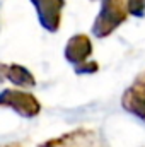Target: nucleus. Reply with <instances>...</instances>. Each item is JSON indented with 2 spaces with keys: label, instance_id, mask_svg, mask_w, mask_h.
Segmentation results:
<instances>
[{
  "label": "nucleus",
  "instance_id": "nucleus-1",
  "mask_svg": "<svg viewBox=\"0 0 145 147\" xmlns=\"http://www.w3.org/2000/svg\"><path fill=\"white\" fill-rule=\"evenodd\" d=\"M128 16V0H101V12L92 24V34L99 39L109 36Z\"/></svg>",
  "mask_w": 145,
  "mask_h": 147
},
{
  "label": "nucleus",
  "instance_id": "nucleus-2",
  "mask_svg": "<svg viewBox=\"0 0 145 147\" xmlns=\"http://www.w3.org/2000/svg\"><path fill=\"white\" fill-rule=\"evenodd\" d=\"M92 55V43L85 34H75L68 39L65 46V58L73 65V70L79 75L97 72L99 65L89 60Z\"/></svg>",
  "mask_w": 145,
  "mask_h": 147
},
{
  "label": "nucleus",
  "instance_id": "nucleus-3",
  "mask_svg": "<svg viewBox=\"0 0 145 147\" xmlns=\"http://www.w3.org/2000/svg\"><path fill=\"white\" fill-rule=\"evenodd\" d=\"M39 147H109L103 135L92 128H77L46 140Z\"/></svg>",
  "mask_w": 145,
  "mask_h": 147
},
{
  "label": "nucleus",
  "instance_id": "nucleus-4",
  "mask_svg": "<svg viewBox=\"0 0 145 147\" xmlns=\"http://www.w3.org/2000/svg\"><path fill=\"white\" fill-rule=\"evenodd\" d=\"M0 105L10 108L24 118H34L41 111V105L31 92H22L15 89H5L0 94Z\"/></svg>",
  "mask_w": 145,
  "mask_h": 147
},
{
  "label": "nucleus",
  "instance_id": "nucleus-5",
  "mask_svg": "<svg viewBox=\"0 0 145 147\" xmlns=\"http://www.w3.org/2000/svg\"><path fill=\"white\" fill-rule=\"evenodd\" d=\"M121 106L145 123V72H142L123 92Z\"/></svg>",
  "mask_w": 145,
  "mask_h": 147
},
{
  "label": "nucleus",
  "instance_id": "nucleus-6",
  "mask_svg": "<svg viewBox=\"0 0 145 147\" xmlns=\"http://www.w3.org/2000/svg\"><path fill=\"white\" fill-rule=\"evenodd\" d=\"M38 12L39 24L50 31L56 33L62 22V10L65 7V0H31Z\"/></svg>",
  "mask_w": 145,
  "mask_h": 147
},
{
  "label": "nucleus",
  "instance_id": "nucleus-7",
  "mask_svg": "<svg viewBox=\"0 0 145 147\" xmlns=\"http://www.w3.org/2000/svg\"><path fill=\"white\" fill-rule=\"evenodd\" d=\"M0 72H2V77L5 80H10L12 84H15L19 87H34L36 86L34 75L22 65H17V63L7 65V63H3L0 67Z\"/></svg>",
  "mask_w": 145,
  "mask_h": 147
},
{
  "label": "nucleus",
  "instance_id": "nucleus-8",
  "mask_svg": "<svg viewBox=\"0 0 145 147\" xmlns=\"http://www.w3.org/2000/svg\"><path fill=\"white\" fill-rule=\"evenodd\" d=\"M128 10L135 17H144L145 14V0H128Z\"/></svg>",
  "mask_w": 145,
  "mask_h": 147
},
{
  "label": "nucleus",
  "instance_id": "nucleus-9",
  "mask_svg": "<svg viewBox=\"0 0 145 147\" xmlns=\"http://www.w3.org/2000/svg\"><path fill=\"white\" fill-rule=\"evenodd\" d=\"M5 147H24L22 144H10V146H5Z\"/></svg>",
  "mask_w": 145,
  "mask_h": 147
}]
</instances>
